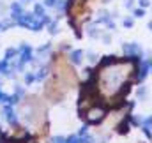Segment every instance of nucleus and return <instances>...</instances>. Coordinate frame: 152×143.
I'll list each match as a JSON object with an SVG mask.
<instances>
[{
	"mask_svg": "<svg viewBox=\"0 0 152 143\" xmlns=\"http://www.w3.org/2000/svg\"><path fill=\"white\" fill-rule=\"evenodd\" d=\"M133 74H134L133 62L118 60V62H112V64H104L96 76L94 87H96L97 97L106 104L117 103L127 90V85H129Z\"/></svg>",
	"mask_w": 152,
	"mask_h": 143,
	"instance_id": "f257e3e1",
	"label": "nucleus"
},
{
	"mask_svg": "<svg viewBox=\"0 0 152 143\" xmlns=\"http://www.w3.org/2000/svg\"><path fill=\"white\" fill-rule=\"evenodd\" d=\"M76 85V74L73 67L66 62L64 57H58L53 64V72L51 78L46 85V96L51 101H60L66 92Z\"/></svg>",
	"mask_w": 152,
	"mask_h": 143,
	"instance_id": "f03ea898",
	"label": "nucleus"
},
{
	"mask_svg": "<svg viewBox=\"0 0 152 143\" xmlns=\"http://www.w3.org/2000/svg\"><path fill=\"white\" fill-rule=\"evenodd\" d=\"M103 113H104V111H103L101 108H90V109L87 111V115H85V117H87V120L94 122V120H99V118L103 117Z\"/></svg>",
	"mask_w": 152,
	"mask_h": 143,
	"instance_id": "7ed1b4c3",
	"label": "nucleus"
}]
</instances>
